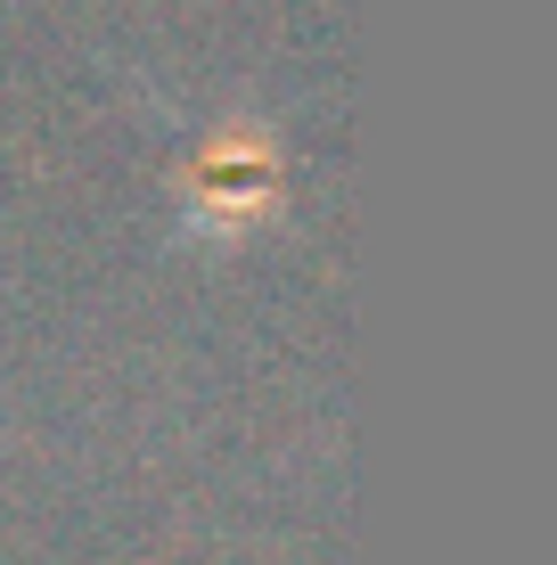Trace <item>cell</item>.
I'll return each mask as SVG.
<instances>
[{
	"mask_svg": "<svg viewBox=\"0 0 557 565\" xmlns=\"http://www.w3.org/2000/svg\"><path fill=\"white\" fill-rule=\"evenodd\" d=\"M279 198V156H271V131L255 124H222L214 140L197 148V181H189V222L197 230H222L238 238L246 222H263Z\"/></svg>",
	"mask_w": 557,
	"mask_h": 565,
	"instance_id": "obj_1",
	"label": "cell"
}]
</instances>
